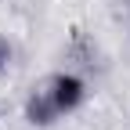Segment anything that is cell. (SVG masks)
Here are the masks:
<instances>
[{"label":"cell","mask_w":130,"mask_h":130,"mask_svg":"<svg viewBox=\"0 0 130 130\" xmlns=\"http://www.w3.org/2000/svg\"><path fill=\"white\" fill-rule=\"evenodd\" d=\"M54 101H51V98H32V101H29V119L32 123H51V116H54Z\"/></svg>","instance_id":"7a4b0ae2"},{"label":"cell","mask_w":130,"mask_h":130,"mask_svg":"<svg viewBox=\"0 0 130 130\" xmlns=\"http://www.w3.org/2000/svg\"><path fill=\"white\" fill-rule=\"evenodd\" d=\"M51 101L58 112H69L83 101V83H79L76 76H58L54 79V90H51Z\"/></svg>","instance_id":"6da1fadb"},{"label":"cell","mask_w":130,"mask_h":130,"mask_svg":"<svg viewBox=\"0 0 130 130\" xmlns=\"http://www.w3.org/2000/svg\"><path fill=\"white\" fill-rule=\"evenodd\" d=\"M4 61H7V43L0 40V65H4Z\"/></svg>","instance_id":"3957f363"}]
</instances>
